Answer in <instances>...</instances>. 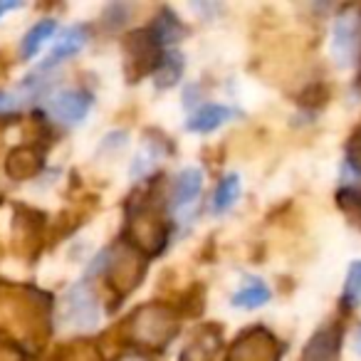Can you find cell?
<instances>
[{
	"instance_id": "6da1fadb",
	"label": "cell",
	"mask_w": 361,
	"mask_h": 361,
	"mask_svg": "<svg viewBox=\"0 0 361 361\" xmlns=\"http://www.w3.org/2000/svg\"><path fill=\"white\" fill-rule=\"evenodd\" d=\"M178 314L166 305H146L131 319V334L136 341L151 346V349H161L166 346L176 334H178Z\"/></svg>"
},
{
	"instance_id": "7a4b0ae2",
	"label": "cell",
	"mask_w": 361,
	"mask_h": 361,
	"mask_svg": "<svg viewBox=\"0 0 361 361\" xmlns=\"http://www.w3.org/2000/svg\"><path fill=\"white\" fill-rule=\"evenodd\" d=\"M124 70L131 82L144 80L146 75L156 72L161 57H164V47L156 42V37L149 30H134L124 42Z\"/></svg>"
},
{
	"instance_id": "3957f363",
	"label": "cell",
	"mask_w": 361,
	"mask_h": 361,
	"mask_svg": "<svg viewBox=\"0 0 361 361\" xmlns=\"http://www.w3.org/2000/svg\"><path fill=\"white\" fill-rule=\"evenodd\" d=\"M282 346L270 329L252 326L233 341L228 361H280Z\"/></svg>"
},
{
	"instance_id": "277c9868",
	"label": "cell",
	"mask_w": 361,
	"mask_h": 361,
	"mask_svg": "<svg viewBox=\"0 0 361 361\" xmlns=\"http://www.w3.org/2000/svg\"><path fill=\"white\" fill-rule=\"evenodd\" d=\"M62 322L65 326L77 331H90L99 324V305L90 287L82 282L75 285L65 297V310H62Z\"/></svg>"
},
{
	"instance_id": "5b68a950",
	"label": "cell",
	"mask_w": 361,
	"mask_h": 361,
	"mask_svg": "<svg viewBox=\"0 0 361 361\" xmlns=\"http://www.w3.org/2000/svg\"><path fill=\"white\" fill-rule=\"evenodd\" d=\"M109 275H111V282L119 285L121 290H134L136 285L141 282V275L146 270V257L141 255L139 250H121V252H111L109 250ZM104 267V270H106Z\"/></svg>"
},
{
	"instance_id": "8992f818",
	"label": "cell",
	"mask_w": 361,
	"mask_h": 361,
	"mask_svg": "<svg viewBox=\"0 0 361 361\" xmlns=\"http://www.w3.org/2000/svg\"><path fill=\"white\" fill-rule=\"evenodd\" d=\"M341 354V326L326 324L310 336L302 349V361H339Z\"/></svg>"
},
{
	"instance_id": "52a82bcc",
	"label": "cell",
	"mask_w": 361,
	"mask_h": 361,
	"mask_svg": "<svg viewBox=\"0 0 361 361\" xmlns=\"http://www.w3.org/2000/svg\"><path fill=\"white\" fill-rule=\"evenodd\" d=\"M92 106V97L87 92L80 90H65L57 92L50 99V111L55 119H60L62 124H80L87 116Z\"/></svg>"
},
{
	"instance_id": "ba28073f",
	"label": "cell",
	"mask_w": 361,
	"mask_h": 361,
	"mask_svg": "<svg viewBox=\"0 0 361 361\" xmlns=\"http://www.w3.org/2000/svg\"><path fill=\"white\" fill-rule=\"evenodd\" d=\"M356 40H359V23L351 13H344L334 23V32H331V55H334L336 65L346 67L354 60Z\"/></svg>"
},
{
	"instance_id": "9c48e42d",
	"label": "cell",
	"mask_w": 361,
	"mask_h": 361,
	"mask_svg": "<svg viewBox=\"0 0 361 361\" xmlns=\"http://www.w3.org/2000/svg\"><path fill=\"white\" fill-rule=\"evenodd\" d=\"M233 116L231 106H223V104H206L186 121V129L188 131H196V134H211V131L221 129L228 119Z\"/></svg>"
},
{
	"instance_id": "30bf717a",
	"label": "cell",
	"mask_w": 361,
	"mask_h": 361,
	"mask_svg": "<svg viewBox=\"0 0 361 361\" xmlns=\"http://www.w3.org/2000/svg\"><path fill=\"white\" fill-rule=\"evenodd\" d=\"M85 45H87V32H85V27H80V25L67 27V30L60 35V40L55 42V47H52L50 57H47L45 65H42V70H47V67L57 65V62L67 60V57H72V55H77V52H80Z\"/></svg>"
},
{
	"instance_id": "8fae6325",
	"label": "cell",
	"mask_w": 361,
	"mask_h": 361,
	"mask_svg": "<svg viewBox=\"0 0 361 361\" xmlns=\"http://www.w3.org/2000/svg\"><path fill=\"white\" fill-rule=\"evenodd\" d=\"M203 186V173L198 169H186L180 171L178 178L173 183V208H183L191 206L198 198Z\"/></svg>"
},
{
	"instance_id": "7c38bea8",
	"label": "cell",
	"mask_w": 361,
	"mask_h": 361,
	"mask_svg": "<svg viewBox=\"0 0 361 361\" xmlns=\"http://www.w3.org/2000/svg\"><path fill=\"white\" fill-rule=\"evenodd\" d=\"M149 32L156 37V42L164 47V45H173V42H178L180 37H183V32H186V27L180 25V20L173 16V11L164 8V11L156 16V20H154V25L149 27Z\"/></svg>"
},
{
	"instance_id": "4fadbf2b",
	"label": "cell",
	"mask_w": 361,
	"mask_h": 361,
	"mask_svg": "<svg viewBox=\"0 0 361 361\" xmlns=\"http://www.w3.org/2000/svg\"><path fill=\"white\" fill-rule=\"evenodd\" d=\"M267 302H270V290L260 277H247V282L233 297V307H245V310H257Z\"/></svg>"
},
{
	"instance_id": "5bb4252c",
	"label": "cell",
	"mask_w": 361,
	"mask_h": 361,
	"mask_svg": "<svg viewBox=\"0 0 361 361\" xmlns=\"http://www.w3.org/2000/svg\"><path fill=\"white\" fill-rule=\"evenodd\" d=\"M238 196H240V176L238 173L223 176L216 193H213V213L223 216L226 211H231V208L235 206Z\"/></svg>"
},
{
	"instance_id": "9a60e30c",
	"label": "cell",
	"mask_w": 361,
	"mask_h": 361,
	"mask_svg": "<svg viewBox=\"0 0 361 361\" xmlns=\"http://www.w3.org/2000/svg\"><path fill=\"white\" fill-rule=\"evenodd\" d=\"M183 67H186V62H183L180 52H176V50L164 52L159 67H156V87H159V90L173 87L176 82L180 80V75H183Z\"/></svg>"
},
{
	"instance_id": "2e32d148",
	"label": "cell",
	"mask_w": 361,
	"mask_h": 361,
	"mask_svg": "<svg viewBox=\"0 0 361 361\" xmlns=\"http://www.w3.org/2000/svg\"><path fill=\"white\" fill-rule=\"evenodd\" d=\"M55 30H57V23L50 20V18L37 23V25L25 35V40H23V57H35L37 50L55 35Z\"/></svg>"
},
{
	"instance_id": "e0dca14e",
	"label": "cell",
	"mask_w": 361,
	"mask_h": 361,
	"mask_svg": "<svg viewBox=\"0 0 361 361\" xmlns=\"http://www.w3.org/2000/svg\"><path fill=\"white\" fill-rule=\"evenodd\" d=\"M221 346V341L211 334H198L191 344L183 349L180 361H211V354Z\"/></svg>"
},
{
	"instance_id": "ac0fdd59",
	"label": "cell",
	"mask_w": 361,
	"mask_h": 361,
	"mask_svg": "<svg viewBox=\"0 0 361 361\" xmlns=\"http://www.w3.org/2000/svg\"><path fill=\"white\" fill-rule=\"evenodd\" d=\"M344 305L361 307V260H354L349 265V275L344 282Z\"/></svg>"
},
{
	"instance_id": "d6986e66",
	"label": "cell",
	"mask_w": 361,
	"mask_h": 361,
	"mask_svg": "<svg viewBox=\"0 0 361 361\" xmlns=\"http://www.w3.org/2000/svg\"><path fill=\"white\" fill-rule=\"evenodd\" d=\"M346 164L361 173V126L346 141Z\"/></svg>"
},
{
	"instance_id": "ffe728a7",
	"label": "cell",
	"mask_w": 361,
	"mask_h": 361,
	"mask_svg": "<svg viewBox=\"0 0 361 361\" xmlns=\"http://www.w3.org/2000/svg\"><path fill=\"white\" fill-rule=\"evenodd\" d=\"M339 206L346 211H361V191H356V188L339 191Z\"/></svg>"
},
{
	"instance_id": "44dd1931",
	"label": "cell",
	"mask_w": 361,
	"mask_h": 361,
	"mask_svg": "<svg viewBox=\"0 0 361 361\" xmlns=\"http://www.w3.org/2000/svg\"><path fill=\"white\" fill-rule=\"evenodd\" d=\"M23 3H0V20H3V16L11 11H20Z\"/></svg>"
},
{
	"instance_id": "7402d4cb",
	"label": "cell",
	"mask_w": 361,
	"mask_h": 361,
	"mask_svg": "<svg viewBox=\"0 0 361 361\" xmlns=\"http://www.w3.org/2000/svg\"><path fill=\"white\" fill-rule=\"evenodd\" d=\"M354 354L361 356V326H359V331H356V336H354Z\"/></svg>"
},
{
	"instance_id": "603a6c76",
	"label": "cell",
	"mask_w": 361,
	"mask_h": 361,
	"mask_svg": "<svg viewBox=\"0 0 361 361\" xmlns=\"http://www.w3.org/2000/svg\"><path fill=\"white\" fill-rule=\"evenodd\" d=\"M121 361H146L144 356H139V354H129L126 359H121Z\"/></svg>"
},
{
	"instance_id": "cb8c5ba5",
	"label": "cell",
	"mask_w": 361,
	"mask_h": 361,
	"mask_svg": "<svg viewBox=\"0 0 361 361\" xmlns=\"http://www.w3.org/2000/svg\"><path fill=\"white\" fill-rule=\"evenodd\" d=\"M359 87H361V67H359Z\"/></svg>"
}]
</instances>
